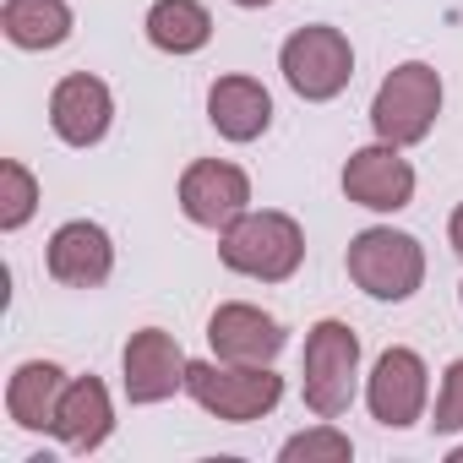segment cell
I'll list each match as a JSON object with an SVG mask.
<instances>
[{
    "mask_svg": "<svg viewBox=\"0 0 463 463\" xmlns=\"http://www.w3.org/2000/svg\"><path fill=\"white\" fill-rule=\"evenodd\" d=\"M218 257H223L229 273L284 284V279H295V268L306 257V235H300V223L289 213H241L223 229Z\"/></svg>",
    "mask_w": 463,
    "mask_h": 463,
    "instance_id": "6da1fadb",
    "label": "cell"
},
{
    "mask_svg": "<svg viewBox=\"0 0 463 463\" xmlns=\"http://www.w3.org/2000/svg\"><path fill=\"white\" fill-rule=\"evenodd\" d=\"M185 392L207 409V414H218V420H229V425H246V420H262V414H273L279 409V398H284V376H273L268 365H235V360H196L191 371H185Z\"/></svg>",
    "mask_w": 463,
    "mask_h": 463,
    "instance_id": "7a4b0ae2",
    "label": "cell"
},
{
    "mask_svg": "<svg viewBox=\"0 0 463 463\" xmlns=\"http://www.w3.org/2000/svg\"><path fill=\"white\" fill-rule=\"evenodd\" d=\"M441 115V77L425 66V61H403L382 88H376V104H371V126L382 142L392 147H414L430 137Z\"/></svg>",
    "mask_w": 463,
    "mask_h": 463,
    "instance_id": "3957f363",
    "label": "cell"
},
{
    "mask_svg": "<svg viewBox=\"0 0 463 463\" xmlns=\"http://www.w3.org/2000/svg\"><path fill=\"white\" fill-rule=\"evenodd\" d=\"M349 279L371 300H409L425 284V251L403 229H365L349 241Z\"/></svg>",
    "mask_w": 463,
    "mask_h": 463,
    "instance_id": "277c9868",
    "label": "cell"
},
{
    "mask_svg": "<svg viewBox=\"0 0 463 463\" xmlns=\"http://www.w3.org/2000/svg\"><path fill=\"white\" fill-rule=\"evenodd\" d=\"M279 71H284V82L306 99V104H327V99H338L344 88H349V77H354V50H349V39L338 33V28H300V33H289L284 39V50H279Z\"/></svg>",
    "mask_w": 463,
    "mask_h": 463,
    "instance_id": "5b68a950",
    "label": "cell"
},
{
    "mask_svg": "<svg viewBox=\"0 0 463 463\" xmlns=\"http://www.w3.org/2000/svg\"><path fill=\"white\" fill-rule=\"evenodd\" d=\"M306 403L317 420H338L354 403V376H360V338L344 322H317L306 333Z\"/></svg>",
    "mask_w": 463,
    "mask_h": 463,
    "instance_id": "8992f818",
    "label": "cell"
},
{
    "mask_svg": "<svg viewBox=\"0 0 463 463\" xmlns=\"http://www.w3.org/2000/svg\"><path fill=\"white\" fill-rule=\"evenodd\" d=\"M251 202V180L241 164H223V158H202L180 175V207L191 223L202 229H229Z\"/></svg>",
    "mask_w": 463,
    "mask_h": 463,
    "instance_id": "52a82bcc",
    "label": "cell"
},
{
    "mask_svg": "<svg viewBox=\"0 0 463 463\" xmlns=\"http://www.w3.org/2000/svg\"><path fill=\"white\" fill-rule=\"evenodd\" d=\"M344 191H349V202H360L371 213H398V207L414 202V169H409V158L392 142H376V147L349 153Z\"/></svg>",
    "mask_w": 463,
    "mask_h": 463,
    "instance_id": "ba28073f",
    "label": "cell"
},
{
    "mask_svg": "<svg viewBox=\"0 0 463 463\" xmlns=\"http://www.w3.org/2000/svg\"><path fill=\"white\" fill-rule=\"evenodd\" d=\"M425 392H430V382H425V360L414 349H387L365 382V403L387 430L414 425L425 414Z\"/></svg>",
    "mask_w": 463,
    "mask_h": 463,
    "instance_id": "9c48e42d",
    "label": "cell"
},
{
    "mask_svg": "<svg viewBox=\"0 0 463 463\" xmlns=\"http://www.w3.org/2000/svg\"><path fill=\"white\" fill-rule=\"evenodd\" d=\"M191 360L180 354V344L164 327H142L126 344V398L131 403H164L185 387Z\"/></svg>",
    "mask_w": 463,
    "mask_h": 463,
    "instance_id": "30bf717a",
    "label": "cell"
},
{
    "mask_svg": "<svg viewBox=\"0 0 463 463\" xmlns=\"http://www.w3.org/2000/svg\"><path fill=\"white\" fill-rule=\"evenodd\" d=\"M115 273V246L99 223L88 218H71L50 235V279L55 284H71V289H99L104 279Z\"/></svg>",
    "mask_w": 463,
    "mask_h": 463,
    "instance_id": "8fae6325",
    "label": "cell"
},
{
    "mask_svg": "<svg viewBox=\"0 0 463 463\" xmlns=\"http://www.w3.org/2000/svg\"><path fill=\"white\" fill-rule=\"evenodd\" d=\"M109 120H115V99H109V88H104L99 77H88V71L66 77V82L50 93V126H55V137L71 142V147L104 142Z\"/></svg>",
    "mask_w": 463,
    "mask_h": 463,
    "instance_id": "7c38bea8",
    "label": "cell"
},
{
    "mask_svg": "<svg viewBox=\"0 0 463 463\" xmlns=\"http://www.w3.org/2000/svg\"><path fill=\"white\" fill-rule=\"evenodd\" d=\"M207 344L218 360H235V365H268L279 349H284V327L257 311V306H218L213 322H207Z\"/></svg>",
    "mask_w": 463,
    "mask_h": 463,
    "instance_id": "4fadbf2b",
    "label": "cell"
},
{
    "mask_svg": "<svg viewBox=\"0 0 463 463\" xmlns=\"http://www.w3.org/2000/svg\"><path fill=\"white\" fill-rule=\"evenodd\" d=\"M207 120L229 142H257L273 120V99L257 77H218L207 93Z\"/></svg>",
    "mask_w": 463,
    "mask_h": 463,
    "instance_id": "5bb4252c",
    "label": "cell"
},
{
    "mask_svg": "<svg viewBox=\"0 0 463 463\" xmlns=\"http://www.w3.org/2000/svg\"><path fill=\"white\" fill-rule=\"evenodd\" d=\"M50 430H55L71 452H93V447H104V436L115 430V409H109L104 382H99V376H77V382H66Z\"/></svg>",
    "mask_w": 463,
    "mask_h": 463,
    "instance_id": "9a60e30c",
    "label": "cell"
},
{
    "mask_svg": "<svg viewBox=\"0 0 463 463\" xmlns=\"http://www.w3.org/2000/svg\"><path fill=\"white\" fill-rule=\"evenodd\" d=\"M61 392H66V371L50 365V360H28L6 382V409L23 430H50L55 409H61Z\"/></svg>",
    "mask_w": 463,
    "mask_h": 463,
    "instance_id": "2e32d148",
    "label": "cell"
},
{
    "mask_svg": "<svg viewBox=\"0 0 463 463\" xmlns=\"http://www.w3.org/2000/svg\"><path fill=\"white\" fill-rule=\"evenodd\" d=\"M0 28L17 50H55L71 39V6L66 0H6Z\"/></svg>",
    "mask_w": 463,
    "mask_h": 463,
    "instance_id": "e0dca14e",
    "label": "cell"
},
{
    "mask_svg": "<svg viewBox=\"0 0 463 463\" xmlns=\"http://www.w3.org/2000/svg\"><path fill=\"white\" fill-rule=\"evenodd\" d=\"M142 28H147L153 50H164V55H196L213 39V17L202 0H153Z\"/></svg>",
    "mask_w": 463,
    "mask_h": 463,
    "instance_id": "ac0fdd59",
    "label": "cell"
},
{
    "mask_svg": "<svg viewBox=\"0 0 463 463\" xmlns=\"http://www.w3.org/2000/svg\"><path fill=\"white\" fill-rule=\"evenodd\" d=\"M39 207V180L28 175V164L6 158L0 164V229H23Z\"/></svg>",
    "mask_w": 463,
    "mask_h": 463,
    "instance_id": "d6986e66",
    "label": "cell"
},
{
    "mask_svg": "<svg viewBox=\"0 0 463 463\" xmlns=\"http://www.w3.org/2000/svg\"><path fill=\"white\" fill-rule=\"evenodd\" d=\"M354 447H349V436L344 430H333V425H317V430H300V436H289L284 441V463H317V458H327V463H344Z\"/></svg>",
    "mask_w": 463,
    "mask_h": 463,
    "instance_id": "ffe728a7",
    "label": "cell"
},
{
    "mask_svg": "<svg viewBox=\"0 0 463 463\" xmlns=\"http://www.w3.org/2000/svg\"><path fill=\"white\" fill-rule=\"evenodd\" d=\"M436 430H463V360L447 365L441 376V398H436Z\"/></svg>",
    "mask_w": 463,
    "mask_h": 463,
    "instance_id": "44dd1931",
    "label": "cell"
},
{
    "mask_svg": "<svg viewBox=\"0 0 463 463\" xmlns=\"http://www.w3.org/2000/svg\"><path fill=\"white\" fill-rule=\"evenodd\" d=\"M447 241H452V251L463 257V202H458V213H452V223H447Z\"/></svg>",
    "mask_w": 463,
    "mask_h": 463,
    "instance_id": "7402d4cb",
    "label": "cell"
},
{
    "mask_svg": "<svg viewBox=\"0 0 463 463\" xmlns=\"http://www.w3.org/2000/svg\"><path fill=\"white\" fill-rule=\"evenodd\" d=\"M235 6H246V12H257V6H273V0H235Z\"/></svg>",
    "mask_w": 463,
    "mask_h": 463,
    "instance_id": "603a6c76",
    "label": "cell"
},
{
    "mask_svg": "<svg viewBox=\"0 0 463 463\" xmlns=\"http://www.w3.org/2000/svg\"><path fill=\"white\" fill-rule=\"evenodd\" d=\"M452 463H463V447H458V452H452Z\"/></svg>",
    "mask_w": 463,
    "mask_h": 463,
    "instance_id": "cb8c5ba5",
    "label": "cell"
},
{
    "mask_svg": "<svg viewBox=\"0 0 463 463\" xmlns=\"http://www.w3.org/2000/svg\"><path fill=\"white\" fill-rule=\"evenodd\" d=\"M458 300H463V289H458Z\"/></svg>",
    "mask_w": 463,
    "mask_h": 463,
    "instance_id": "d4e9b609",
    "label": "cell"
}]
</instances>
